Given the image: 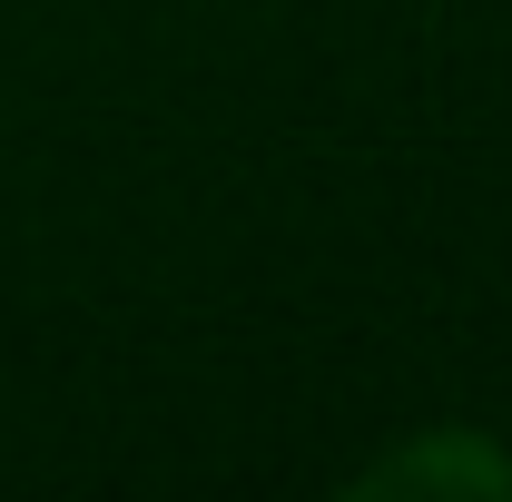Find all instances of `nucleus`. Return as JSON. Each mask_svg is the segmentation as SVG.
I'll return each mask as SVG.
<instances>
[{
  "label": "nucleus",
  "instance_id": "f257e3e1",
  "mask_svg": "<svg viewBox=\"0 0 512 502\" xmlns=\"http://www.w3.org/2000/svg\"><path fill=\"white\" fill-rule=\"evenodd\" d=\"M355 493H414V502H493L512 493V443L493 424H414L384 443L375 463H355Z\"/></svg>",
  "mask_w": 512,
  "mask_h": 502
}]
</instances>
